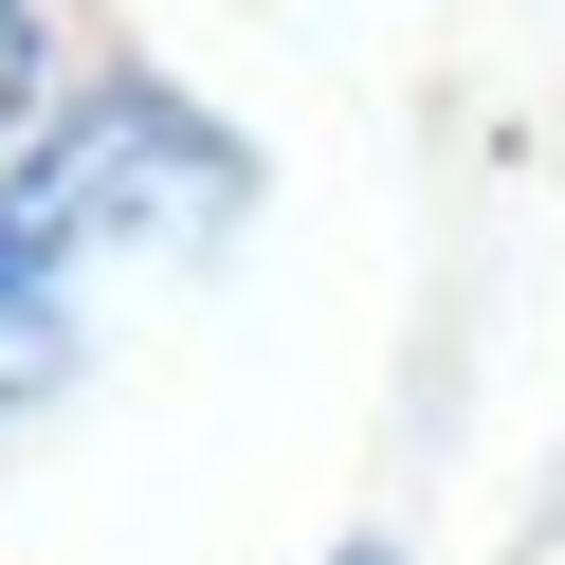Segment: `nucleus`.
Instances as JSON below:
<instances>
[{"label": "nucleus", "instance_id": "obj_3", "mask_svg": "<svg viewBox=\"0 0 565 565\" xmlns=\"http://www.w3.org/2000/svg\"><path fill=\"white\" fill-rule=\"evenodd\" d=\"M347 565H383V547H347Z\"/></svg>", "mask_w": 565, "mask_h": 565}, {"label": "nucleus", "instance_id": "obj_2", "mask_svg": "<svg viewBox=\"0 0 565 565\" xmlns=\"http://www.w3.org/2000/svg\"><path fill=\"white\" fill-rule=\"evenodd\" d=\"M19 74H38V19H19V0H0V110H19Z\"/></svg>", "mask_w": 565, "mask_h": 565}, {"label": "nucleus", "instance_id": "obj_1", "mask_svg": "<svg viewBox=\"0 0 565 565\" xmlns=\"http://www.w3.org/2000/svg\"><path fill=\"white\" fill-rule=\"evenodd\" d=\"M237 201V147L220 128H183L164 92H110L92 128H55L19 183H0V402H38V383H74V292L110 237H183Z\"/></svg>", "mask_w": 565, "mask_h": 565}]
</instances>
